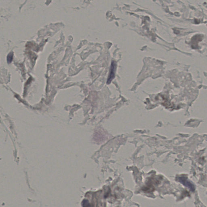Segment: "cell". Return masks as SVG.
I'll return each instance as SVG.
<instances>
[{"label": "cell", "instance_id": "cell-1", "mask_svg": "<svg viewBox=\"0 0 207 207\" xmlns=\"http://www.w3.org/2000/svg\"><path fill=\"white\" fill-rule=\"evenodd\" d=\"M116 68V64L115 63V61H113L112 62L110 72L107 81V84L110 83L111 81L113 80L114 78H115V72Z\"/></svg>", "mask_w": 207, "mask_h": 207}, {"label": "cell", "instance_id": "cell-2", "mask_svg": "<svg viewBox=\"0 0 207 207\" xmlns=\"http://www.w3.org/2000/svg\"><path fill=\"white\" fill-rule=\"evenodd\" d=\"M13 54L12 53H9L8 56V62L10 63L13 59Z\"/></svg>", "mask_w": 207, "mask_h": 207}]
</instances>
